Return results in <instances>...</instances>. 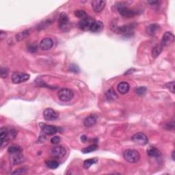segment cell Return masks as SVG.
<instances>
[{
	"mask_svg": "<svg viewBox=\"0 0 175 175\" xmlns=\"http://www.w3.org/2000/svg\"><path fill=\"white\" fill-rule=\"evenodd\" d=\"M98 159L97 158H93V159H89V160H85L84 162V168L85 169H88L89 168H90L92 165L97 163Z\"/></svg>",
	"mask_w": 175,
	"mask_h": 175,
	"instance_id": "25",
	"label": "cell"
},
{
	"mask_svg": "<svg viewBox=\"0 0 175 175\" xmlns=\"http://www.w3.org/2000/svg\"><path fill=\"white\" fill-rule=\"evenodd\" d=\"M59 27L60 29L63 31H68L70 30V23H69V18L67 14L65 12H62L59 15L58 19Z\"/></svg>",
	"mask_w": 175,
	"mask_h": 175,
	"instance_id": "4",
	"label": "cell"
},
{
	"mask_svg": "<svg viewBox=\"0 0 175 175\" xmlns=\"http://www.w3.org/2000/svg\"><path fill=\"white\" fill-rule=\"evenodd\" d=\"M104 27V25L101 21H95L94 23L92 25V27L90 29V31H93L94 33H98L100 32L103 30Z\"/></svg>",
	"mask_w": 175,
	"mask_h": 175,
	"instance_id": "18",
	"label": "cell"
},
{
	"mask_svg": "<svg viewBox=\"0 0 175 175\" xmlns=\"http://www.w3.org/2000/svg\"><path fill=\"white\" fill-rule=\"evenodd\" d=\"M43 116L47 121H53V120L58 119L59 113L52 108H47L44 110Z\"/></svg>",
	"mask_w": 175,
	"mask_h": 175,
	"instance_id": "10",
	"label": "cell"
},
{
	"mask_svg": "<svg viewBox=\"0 0 175 175\" xmlns=\"http://www.w3.org/2000/svg\"><path fill=\"white\" fill-rule=\"evenodd\" d=\"M75 15L77 17L81 19H84L88 17V15L86 12L82 10H78L75 11Z\"/></svg>",
	"mask_w": 175,
	"mask_h": 175,
	"instance_id": "29",
	"label": "cell"
},
{
	"mask_svg": "<svg viewBox=\"0 0 175 175\" xmlns=\"http://www.w3.org/2000/svg\"><path fill=\"white\" fill-rule=\"evenodd\" d=\"M124 159L129 163H136L140 160V155L139 152L133 149H127L123 153Z\"/></svg>",
	"mask_w": 175,
	"mask_h": 175,
	"instance_id": "3",
	"label": "cell"
},
{
	"mask_svg": "<svg viewBox=\"0 0 175 175\" xmlns=\"http://www.w3.org/2000/svg\"><path fill=\"white\" fill-rule=\"evenodd\" d=\"M39 125L42 131L47 135H53L58 132L59 129L55 126L47 125L45 123H40Z\"/></svg>",
	"mask_w": 175,
	"mask_h": 175,
	"instance_id": "12",
	"label": "cell"
},
{
	"mask_svg": "<svg viewBox=\"0 0 175 175\" xmlns=\"http://www.w3.org/2000/svg\"><path fill=\"white\" fill-rule=\"evenodd\" d=\"M160 29V25L156 23H153V24H151L150 25L146 27V31L148 35H151V36H154V35L156 34V32Z\"/></svg>",
	"mask_w": 175,
	"mask_h": 175,
	"instance_id": "20",
	"label": "cell"
},
{
	"mask_svg": "<svg viewBox=\"0 0 175 175\" xmlns=\"http://www.w3.org/2000/svg\"><path fill=\"white\" fill-rule=\"evenodd\" d=\"M148 4H151V5L155 6L157 4H159V3H160V2H159L158 1H149V2H148Z\"/></svg>",
	"mask_w": 175,
	"mask_h": 175,
	"instance_id": "38",
	"label": "cell"
},
{
	"mask_svg": "<svg viewBox=\"0 0 175 175\" xmlns=\"http://www.w3.org/2000/svg\"><path fill=\"white\" fill-rule=\"evenodd\" d=\"M40 48L44 51H48L53 46V41L50 38H44L40 41L39 44Z\"/></svg>",
	"mask_w": 175,
	"mask_h": 175,
	"instance_id": "14",
	"label": "cell"
},
{
	"mask_svg": "<svg viewBox=\"0 0 175 175\" xmlns=\"http://www.w3.org/2000/svg\"><path fill=\"white\" fill-rule=\"evenodd\" d=\"M46 165L51 169H56L57 168H58L60 164L56 160H48L46 161Z\"/></svg>",
	"mask_w": 175,
	"mask_h": 175,
	"instance_id": "26",
	"label": "cell"
},
{
	"mask_svg": "<svg viewBox=\"0 0 175 175\" xmlns=\"http://www.w3.org/2000/svg\"><path fill=\"white\" fill-rule=\"evenodd\" d=\"M94 19L91 17H85L84 19H81L79 23V27L83 31H89L90 30L92 25L94 23Z\"/></svg>",
	"mask_w": 175,
	"mask_h": 175,
	"instance_id": "8",
	"label": "cell"
},
{
	"mask_svg": "<svg viewBox=\"0 0 175 175\" xmlns=\"http://www.w3.org/2000/svg\"><path fill=\"white\" fill-rule=\"evenodd\" d=\"M117 10L119 13L124 17L131 18L133 17L136 15V12L134 10L127 7L126 5L123 4V3H120V4L118 6Z\"/></svg>",
	"mask_w": 175,
	"mask_h": 175,
	"instance_id": "6",
	"label": "cell"
},
{
	"mask_svg": "<svg viewBox=\"0 0 175 175\" xmlns=\"http://www.w3.org/2000/svg\"><path fill=\"white\" fill-rule=\"evenodd\" d=\"M106 97L108 101H114L118 98V95L113 89H110L106 92Z\"/></svg>",
	"mask_w": 175,
	"mask_h": 175,
	"instance_id": "23",
	"label": "cell"
},
{
	"mask_svg": "<svg viewBox=\"0 0 175 175\" xmlns=\"http://www.w3.org/2000/svg\"><path fill=\"white\" fill-rule=\"evenodd\" d=\"M0 74H1L2 78H6L8 77V69L2 67L1 68V71H0Z\"/></svg>",
	"mask_w": 175,
	"mask_h": 175,
	"instance_id": "33",
	"label": "cell"
},
{
	"mask_svg": "<svg viewBox=\"0 0 175 175\" xmlns=\"http://www.w3.org/2000/svg\"><path fill=\"white\" fill-rule=\"evenodd\" d=\"M165 86L166 88L169 90L172 93H174V81H170V82H168L166 84H165Z\"/></svg>",
	"mask_w": 175,
	"mask_h": 175,
	"instance_id": "30",
	"label": "cell"
},
{
	"mask_svg": "<svg viewBox=\"0 0 175 175\" xmlns=\"http://www.w3.org/2000/svg\"><path fill=\"white\" fill-rule=\"evenodd\" d=\"M163 48H164V47H162V45L160 43L156 44V45L152 49V58H157V57L160 55V53H161L162 50H163Z\"/></svg>",
	"mask_w": 175,
	"mask_h": 175,
	"instance_id": "22",
	"label": "cell"
},
{
	"mask_svg": "<svg viewBox=\"0 0 175 175\" xmlns=\"http://www.w3.org/2000/svg\"><path fill=\"white\" fill-rule=\"evenodd\" d=\"M60 142V137L58 135L53 136L52 137V139H51V142H52L53 144H58Z\"/></svg>",
	"mask_w": 175,
	"mask_h": 175,
	"instance_id": "34",
	"label": "cell"
},
{
	"mask_svg": "<svg viewBox=\"0 0 175 175\" xmlns=\"http://www.w3.org/2000/svg\"><path fill=\"white\" fill-rule=\"evenodd\" d=\"M30 75L27 73L15 72L12 75V81L15 84H19L29 80Z\"/></svg>",
	"mask_w": 175,
	"mask_h": 175,
	"instance_id": "5",
	"label": "cell"
},
{
	"mask_svg": "<svg viewBox=\"0 0 175 175\" xmlns=\"http://www.w3.org/2000/svg\"><path fill=\"white\" fill-rule=\"evenodd\" d=\"M98 146L96 144H91L90 146H88V147L86 148H83L81 151L82 152H84V153H88V152H93L94 151L96 150Z\"/></svg>",
	"mask_w": 175,
	"mask_h": 175,
	"instance_id": "28",
	"label": "cell"
},
{
	"mask_svg": "<svg viewBox=\"0 0 175 175\" xmlns=\"http://www.w3.org/2000/svg\"><path fill=\"white\" fill-rule=\"evenodd\" d=\"M30 31L29 30H25L22 32L19 33L17 36H16V39H17L18 41H20L21 40H23L24 39H25L27 36H28L30 35Z\"/></svg>",
	"mask_w": 175,
	"mask_h": 175,
	"instance_id": "27",
	"label": "cell"
},
{
	"mask_svg": "<svg viewBox=\"0 0 175 175\" xmlns=\"http://www.w3.org/2000/svg\"><path fill=\"white\" fill-rule=\"evenodd\" d=\"M66 153V151L65 147L62 146H57L53 147L50 150V154L54 158H62Z\"/></svg>",
	"mask_w": 175,
	"mask_h": 175,
	"instance_id": "9",
	"label": "cell"
},
{
	"mask_svg": "<svg viewBox=\"0 0 175 175\" xmlns=\"http://www.w3.org/2000/svg\"><path fill=\"white\" fill-rule=\"evenodd\" d=\"M97 123V117L94 115H91L87 117L86 119L84 120V124L85 127H91L95 125Z\"/></svg>",
	"mask_w": 175,
	"mask_h": 175,
	"instance_id": "19",
	"label": "cell"
},
{
	"mask_svg": "<svg viewBox=\"0 0 175 175\" xmlns=\"http://www.w3.org/2000/svg\"><path fill=\"white\" fill-rule=\"evenodd\" d=\"M22 151H23V149L18 145H12L8 149V153L10 154L19 153V152H22Z\"/></svg>",
	"mask_w": 175,
	"mask_h": 175,
	"instance_id": "24",
	"label": "cell"
},
{
	"mask_svg": "<svg viewBox=\"0 0 175 175\" xmlns=\"http://www.w3.org/2000/svg\"><path fill=\"white\" fill-rule=\"evenodd\" d=\"M147 153L150 157L154 158H158L161 155V152L157 148L154 147V146L149 147V148L147 150Z\"/></svg>",
	"mask_w": 175,
	"mask_h": 175,
	"instance_id": "21",
	"label": "cell"
},
{
	"mask_svg": "<svg viewBox=\"0 0 175 175\" xmlns=\"http://www.w3.org/2000/svg\"><path fill=\"white\" fill-rule=\"evenodd\" d=\"M106 2L102 1V0H96V1L92 2V6H93V10L97 13L102 11L106 6Z\"/></svg>",
	"mask_w": 175,
	"mask_h": 175,
	"instance_id": "15",
	"label": "cell"
},
{
	"mask_svg": "<svg viewBox=\"0 0 175 175\" xmlns=\"http://www.w3.org/2000/svg\"><path fill=\"white\" fill-rule=\"evenodd\" d=\"M10 161L12 165H17L22 163L24 161L23 156L22 155V152H19V153L10 154Z\"/></svg>",
	"mask_w": 175,
	"mask_h": 175,
	"instance_id": "16",
	"label": "cell"
},
{
	"mask_svg": "<svg viewBox=\"0 0 175 175\" xmlns=\"http://www.w3.org/2000/svg\"><path fill=\"white\" fill-rule=\"evenodd\" d=\"M27 49L29 52H31V53H34V52H36V51H37V46L36 45V44H30L29 46L27 47Z\"/></svg>",
	"mask_w": 175,
	"mask_h": 175,
	"instance_id": "36",
	"label": "cell"
},
{
	"mask_svg": "<svg viewBox=\"0 0 175 175\" xmlns=\"http://www.w3.org/2000/svg\"><path fill=\"white\" fill-rule=\"evenodd\" d=\"M174 36L173 35V34L170 32V31H167V32H165L164 34L160 44L163 47H166L173 43L174 42Z\"/></svg>",
	"mask_w": 175,
	"mask_h": 175,
	"instance_id": "13",
	"label": "cell"
},
{
	"mask_svg": "<svg viewBox=\"0 0 175 175\" xmlns=\"http://www.w3.org/2000/svg\"><path fill=\"white\" fill-rule=\"evenodd\" d=\"M58 97L59 99L64 102H67L71 101L74 97V93L71 89L62 88L58 93Z\"/></svg>",
	"mask_w": 175,
	"mask_h": 175,
	"instance_id": "7",
	"label": "cell"
},
{
	"mask_svg": "<svg viewBox=\"0 0 175 175\" xmlns=\"http://www.w3.org/2000/svg\"><path fill=\"white\" fill-rule=\"evenodd\" d=\"M81 141L83 142H85V141H86V140H87V137L85 136V135H82L81 138Z\"/></svg>",
	"mask_w": 175,
	"mask_h": 175,
	"instance_id": "39",
	"label": "cell"
},
{
	"mask_svg": "<svg viewBox=\"0 0 175 175\" xmlns=\"http://www.w3.org/2000/svg\"><path fill=\"white\" fill-rule=\"evenodd\" d=\"M17 135V131L15 129H8L2 127L0 129V142L1 147L3 148L7 146L8 142L15 138Z\"/></svg>",
	"mask_w": 175,
	"mask_h": 175,
	"instance_id": "1",
	"label": "cell"
},
{
	"mask_svg": "<svg viewBox=\"0 0 175 175\" xmlns=\"http://www.w3.org/2000/svg\"><path fill=\"white\" fill-rule=\"evenodd\" d=\"M135 71V69H129L128 70V71H126V73H125V75H129V74H131V73H134Z\"/></svg>",
	"mask_w": 175,
	"mask_h": 175,
	"instance_id": "37",
	"label": "cell"
},
{
	"mask_svg": "<svg viewBox=\"0 0 175 175\" xmlns=\"http://www.w3.org/2000/svg\"><path fill=\"white\" fill-rule=\"evenodd\" d=\"M26 172H27V168L23 167V168H18V169H17L15 171H14L12 174H22L26 173Z\"/></svg>",
	"mask_w": 175,
	"mask_h": 175,
	"instance_id": "32",
	"label": "cell"
},
{
	"mask_svg": "<svg viewBox=\"0 0 175 175\" xmlns=\"http://www.w3.org/2000/svg\"><path fill=\"white\" fill-rule=\"evenodd\" d=\"M129 88H130V85L126 81L120 82L117 86L118 91H119V93L122 94H125L127 93H128Z\"/></svg>",
	"mask_w": 175,
	"mask_h": 175,
	"instance_id": "17",
	"label": "cell"
},
{
	"mask_svg": "<svg viewBox=\"0 0 175 175\" xmlns=\"http://www.w3.org/2000/svg\"><path fill=\"white\" fill-rule=\"evenodd\" d=\"M135 92L139 95H144L146 92V88L144 86L138 87L135 89Z\"/></svg>",
	"mask_w": 175,
	"mask_h": 175,
	"instance_id": "31",
	"label": "cell"
},
{
	"mask_svg": "<svg viewBox=\"0 0 175 175\" xmlns=\"http://www.w3.org/2000/svg\"><path fill=\"white\" fill-rule=\"evenodd\" d=\"M132 141L135 144L139 145H146L148 144V139L144 133H138L133 135L132 137Z\"/></svg>",
	"mask_w": 175,
	"mask_h": 175,
	"instance_id": "11",
	"label": "cell"
},
{
	"mask_svg": "<svg viewBox=\"0 0 175 175\" xmlns=\"http://www.w3.org/2000/svg\"><path fill=\"white\" fill-rule=\"evenodd\" d=\"M111 28L114 31V32L122 34L125 36H128V35H131L133 32V30L135 27V24H129V25H125L123 26H117L116 23H112L111 25Z\"/></svg>",
	"mask_w": 175,
	"mask_h": 175,
	"instance_id": "2",
	"label": "cell"
},
{
	"mask_svg": "<svg viewBox=\"0 0 175 175\" xmlns=\"http://www.w3.org/2000/svg\"><path fill=\"white\" fill-rule=\"evenodd\" d=\"M69 70L71 71V72H73V73H79V69L78 66L77 65H71V66H70V67H69Z\"/></svg>",
	"mask_w": 175,
	"mask_h": 175,
	"instance_id": "35",
	"label": "cell"
}]
</instances>
